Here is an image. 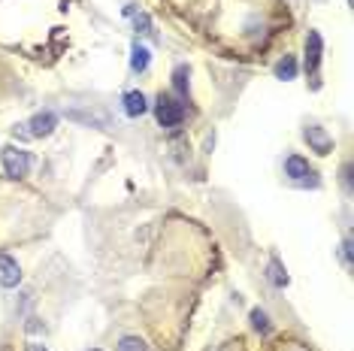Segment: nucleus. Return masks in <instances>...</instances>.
<instances>
[{
    "instance_id": "16",
    "label": "nucleus",
    "mask_w": 354,
    "mask_h": 351,
    "mask_svg": "<svg viewBox=\"0 0 354 351\" xmlns=\"http://www.w3.org/2000/svg\"><path fill=\"white\" fill-rule=\"evenodd\" d=\"M339 258L345 263V269H351V239H345V243L339 245Z\"/></svg>"
},
{
    "instance_id": "10",
    "label": "nucleus",
    "mask_w": 354,
    "mask_h": 351,
    "mask_svg": "<svg viewBox=\"0 0 354 351\" xmlns=\"http://www.w3.org/2000/svg\"><path fill=\"white\" fill-rule=\"evenodd\" d=\"M267 276H270V282L276 285V288H285L291 278H288V273H285V267L279 263V258H272L270 260V267H267Z\"/></svg>"
},
{
    "instance_id": "14",
    "label": "nucleus",
    "mask_w": 354,
    "mask_h": 351,
    "mask_svg": "<svg viewBox=\"0 0 354 351\" xmlns=\"http://www.w3.org/2000/svg\"><path fill=\"white\" fill-rule=\"evenodd\" d=\"M118 351H146V342H142L140 336H124L122 342H118Z\"/></svg>"
},
{
    "instance_id": "8",
    "label": "nucleus",
    "mask_w": 354,
    "mask_h": 351,
    "mask_svg": "<svg viewBox=\"0 0 354 351\" xmlns=\"http://www.w3.org/2000/svg\"><path fill=\"white\" fill-rule=\"evenodd\" d=\"M146 109H149V103H146V94L142 91H127L124 94V113L131 118H140Z\"/></svg>"
},
{
    "instance_id": "11",
    "label": "nucleus",
    "mask_w": 354,
    "mask_h": 351,
    "mask_svg": "<svg viewBox=\"0 0 354 351\" xmlns=\"http://www.w3.org/2000/svg\"><path fill=\"white\" fill-rule=\"evenodd\" d=\"M276 76H279V79H285V82L297 76V58H294V55H285V58L276 64Z\"/></svg>"
},
{
    "instance_id": "19",
    "label": "nucleus",
    "mask_w": 354,
    "mask_h": 351,
    "mask_svg": "<svg viewBox=\"0 0 354 351\" xmlns=\"http://www.w3.org/2000/svg\"><path fill=\"white\" fill-rule=\"evenodd\" d=\"M88 351H100V348H88Z\"/></svg>"
},
{
    "instance_id": "17",
    "label": "nucleus",
    "mask_w": 354,
    "mask_h": 351,
    "mask_svg": "<svg viewBox=\"0 0 354 351\" xmlns=\"http://www.w3.org/2000/svg\"><path fill=\"white\" fill-rule=\"evenodd\" d=\"M342 185H345V188H348V191H351V167H348V164H345V167H342Z\"/></svg>"
},
{
    "instance_id": "7",
    "label": "nucleus",
    "mask_w": 354,
    "mask_h": 351,
    "mask_svg": "<svg viewBox=\"0 0 354 351\" xmlns=\"http://www.w3.org/2000/svg\"><path fill=\"white\" fill-rule=\"evenodd\" d=\"M285 173L291 176L294 182H306V176H312V167H309V161H306V158H300V155H288Z\"/></svg>"
},
{
    "instance_id": "15",
    "label": "nucleus",
    "mask_w": 354,
    "mask_h": 351,
    "mask_svg": "<svg viewBox=\"0 0 354 351\" xmlns=\"http://www.w3.org/2000/svg\"><path fill=\"white\" fill-rule=\"evenodd\" d=\"M136 30H140V34L155 37V30H151V19H149L146 12H140V15H136Z\"/></svg>"
},
{
    "instance_id": "1",
    "label": "nucleus",
    "mask_w": 354,
    "mask_h": 351,
    "mask_svg": "<svg viewBox=\"0 0 354 351\" xmlns=\"http://www.w3.org/2000/svg\"><path fill=\"white\" fill-rule=\"evenodd\" d=\"M0 164H3V173L10 176V179H25L30 173V155L25 149L3 146L0 149Z\"/></svg>"
},
{
    "instance_id": "5",
    "label": "nucleus",
    "mask_w": 354,
    "mask_h": 351,
    "mask_svg": "<svg viewBox=\"0 0 354 351\" xmlns=\"http://www.w3.org/2000/svg\"><path fill=\"white\" fill-rule=\"evenodd\" d=\"M19 282H21L19 260H12L10 254H0V285L3 288H19Z\"/></svg>"
},
{
    "instance_id": "3",
    "label": "nucleus",
    "mask_w": 354,
    "mask_h": 351,
    "mask_svg": "<svg viewBox=\"0 0 354 351\" xmlns=\"http://www.w3.org/2000/svg\"><path fill=\"white\" fill-rule=\"evenodd\" d=\"M321 52H324L321 34H318V30H309V37H306V73H309V76H318Z\"/></svg>"
},
{
    "instance_id": "12",
    "label": "nucleus",
    "mask_w": 354,
    "mask_h": 351,
    "mask_svg": "<svg viewBox=\"0 0 354 351\" xmlns=\"http://www.w3.org/2000/svg\"><path fill=\"white\" fill-rule=\"evenodd\" d=\"M188 79H191V70L185 67V64H182V67H176V70H173V88L182 94V97L188 94Z\"/></svg>"
},
{
    "instance_id": "2",
    "label": "nucleus",
    "mask_w": 354,
    "mask_h": 351,
    "mask_svg": "<svg viewBox=\"0 0 354 351\" xmlns=\"http://www.w3.org/2000/svg\"><path fill=\"white\" fill-rule=\"evenodd\" d=\"M155 118L160 127H179L185 122V106L170 94H160L155 100Z\"/></svg>"
},
{
    "instance_id": "13",
    "label": "nucleus",
    "mask_w": 354,
    "mask_h": 351,
    "mask_svg": "<svg viewBox=\"0 0 354 351\" xmlns=\"http://www.w3.org/2000/svg\"><path fill=\"white\" fill-rule=\"evenodd\" d=\"M252 327H254V330H261V333L270 330V318H267L263 309H252Z\"/></svg>"
},
{
    "instance_id": "9",
    "label": "nucleus",
    "mask_w": 354,
    "mask_h": 351,
    "mask_svg": "<svg viewBox=\"0 0 354 351\" xmlns=\"http://www.w3.org/2000/svg\"><path fill=\"white\" fill-rule=\"evenodd\" d=\"M149 61H151V55H149L146 46L133 43V52H131V70H133V73H146V70H149Z\"/></svg>"
},
{
    "instance_id": "6",
    "label": "nucleus",
    "mask_w": 354,
    "mask_h": 351,
    "mask_svg": "<svg viewBox=\"0 0 354 351\" xmlns=\"http://www.w3.org/2000/svg\"><path fill=\"white\" fill-rule=\"evenodd\" d=\"M58 127V115L55 113H37L34 118H30V137H49V133Z\"/></svg>"
},
{
    "instance_id": "18",
    "label": "nucleus",
    "mask_w": 354,
    "mask_h": 351,
    "mask_svg": "<svg viewBox=\"0 0 354 351\" xmlns=\"http://www.w3.org/2000/svg\"><path fill=\"white\" fill-rule=\"evenodd\" d=\"M28 351H49V348H46V345H39V342H30Z\"/></svg>"
},
{
    "instance_id": "4",
    "label": "nucleus",
    "mask_w": 354,
    "mask_h": 351,
    "mask_svg": "<svg viewBox=\"0 0 354 351\" xmlns=\"http://www.w3.org/2000/svg\"><path fill=\"white\" fill-rule=\"evenodd\" d=\"M303 137H306V142L312 146V151H315V155H330V151H333V140L327 137L324 127L309 124V127L303 131Z\"/></svg>"
}]
</instances>
